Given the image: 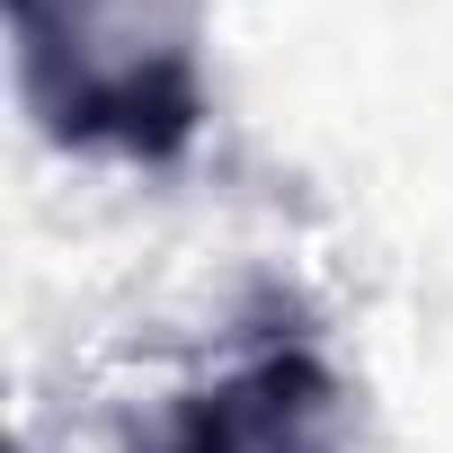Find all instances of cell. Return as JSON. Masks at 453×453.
<instances>
[{"label":"cell","instance_id":"cell-2","mask_svg":"<svg viewBox=\"0 0 453 453\" xmlns=\"http://www.w3.org/2000/svg\"><path fill=\"white\" fill-rule=\"evenodd\" d=\"M142 453H338V373L311 347H267L213 391H187Z\"/></svg>","mask_w":453,"mask_h":453},{"label":"cell","instance_id":"cell-1","mask_svg":"<svg viewBox=\"0 0 453 453\" xmlns=\"http://www.w3.org/2000/svg\"><path fill=\"white\" fill-rule=\"evenodd\" d=\"M19 89L72 151L178 160L204 125L187 27L160 0H10Z\"/></svg>","mask_w":453,"mask_h":453}]
</instances>
